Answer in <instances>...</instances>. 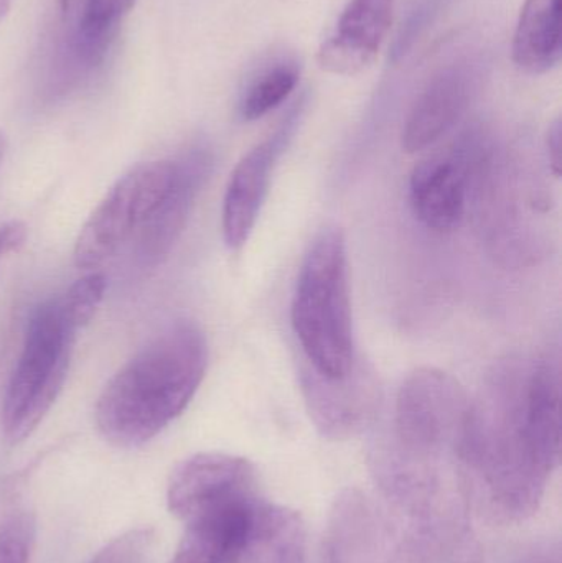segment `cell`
I'll use <instances>...</instances> for the list:
<instances>
[{
	"label": "cell",
	"mask_w": 562,
	"mask_h": 563,
	"mask_svg": "<svg viewBox=\"0 0 562 563\" xmlns=\"http://www.w3.org/2000/svg\"><path fill=\"white\" fill-rule=\"evenodd\" d=\"M208 367V343L194 323H177L142 347L111 377L96 423L108 442L144 445L184 413Z\"/></svg>",
	"instance_id": "obj_1"
},
{
	"label": "cell",
	"mask_w": 562,
	"mask_h": 563,
	"mask_svg": "<svg viewBox=\"0 0 562 563\" xmlns=\"http://www.w3.org/2000/svg\"><path fill=\"white\" fill-rule=\"evenodd\" d=\"M471 400L454 377L421 367L403 380L395 404L392 437L376 455L383 485L399 499L431 493L434 463L454 452Z\"/></svg>",
	"instance_id": "obj_2"
},
{
	"label": "cell",
	"mask_w": 562,
	"mask_h": 563,
	"mask_svg": "<svg viewBox=\"0 0 562 563\" xmlns=\"http://www.w3.org/2000/svg\"><path fill=\"white\" fill-rule=\"evenodd\" d=\"M290 323L309 369L342 380L355 369L349 256L342 231L327 228L304 256Z\"/></svg>",
	"instance_id": "obj_3"
},
{
	"label": "cell",
	"mask_w": 562,
	"mask_h": 563,
	"mask_svg": "<svg viewBox=\"0 0 562 563\" xmlns=\"http://www.w3.org/2000/svg\"><path fill=\"white\" fill-rule=\"evenodd\" d=\"M75 331L63 321L58 300L36 308L2 402L3 435L12 445L29 439L55 406L71 363Z\"/></svg>",
	"instance_id": "obj_4"
},
{
	"label": "cell",
	"mask_w": 562,
	"mask_h": 563,
	"mask_svg": "<svg viewBox=\"0 0 562 563\" xmlns=\"http://www.w3.org/2000/svg\"><path fill=\"white\" fill-rule=\"evenodd\" d=\"M174 162H147L131 168L98 205L76 240L79 269H96L137 234L170 187Z\"/></svg>",
	"instance_id": "obj_5"
},
{
	"label": "cell",
	"mask_w": 562,
	"mask_h": 563,
	"mask_svg": "<svg viewBox=\"0 0 562 563\" xmlns=\"http://www.w3.org/2000/svg\"><path fill=\"white\" fill-rule=\"evenodd\" d=\"M494 158L491 142L469 132L444 154L419 162L409 178V201L416 218L429 230H455Z\"/></svg>",
	"instance_id": "obj_6"
},
{
	"label": "cell",
	"mask_w": 562,
	"mask_h": 563,
	"mask_svg": "<svg viewBox=\"0 0 562 563\" xmlns=\"http://www.w3.org/2000/svg\"><path fill=\"white\" fill-rule=\"evenodd\" d=\"M261 489L250 460L230 453H197L172 472L167 486L168 511L185 522L198 512Z\"/></svg>",
	"instance_id": "obj_7"
},
{
	"label": "cell",
	"mask_w": 562,
	"mask_h": 563,
	"mask_svg": "<svg viewBox=\"0 0 562 563\" xmlns=\"http://www.w3.org/2000/svg\"><path fill=\"white\" fill-rule=\"evenodd\" d=\"M296 121L297 109L284 119L274 134L251 148L234 167L221 213L224 244L231 251H240L250 240L269 191L274 168L293 135Z\"/></svg>",
	"instance_id": "obj_8"
},
{
	"label": "cell",
	"mask_w": 562,
	"mask_h": 563,
	"mask_svg": "<svg viewBox=\"0 0 562 563\" xmlns=\"http://www.w3.org/2000/svg\"><path fill=\"white\" fill-rule=\"evenodd\" d=\"M210 170L211 155L205 148H191L174 162L170 187L135 234V256L142 266H157L174 250Z\"/></svg>",
	"instance_id": "obj_9"
},
{
	"label": "cell",
	"mask_w": 562,
	"mask_h": 563,
	"mask_svg": "<svg viewBox=\"0 0 562 563\" xmlns=\"http://www.w3.org/2000/svg\"><path fill=\"white\" fill-rule=\"evenodd\" d=\"M392 22L393 0H350L335 32L320 45V68L342 76L365 71L378 56Z\"/></svg>",
	"instance_id": "obj_10"
},
{
	"label": "cell",
	"mask_w": 562,
	"mask_h": 563,
	"mask_svg": "<svg viewBox=\"0 0 562 563\" xmlns=\"http://www.w3.org/2000/svg\"><path fill=\"white\" fill-rule=\"evenodd\" d=\"M353 371L342 380H329L313 371H304L302 389L310 419L329 439L353 435L372 417L376 402L373 386L362 371L353 379Z\"/></svg>",
	"instance_id": "obj_11"
},
{
	"label": "cell",
	"mask_w": 562,
	"mask_h": 563,
	"mask_svg": "<svg viewBox=\"0 0 562 563\" xmlns=\"http://www.w3.org/2000/svg\"><path fill=\"white\" fill-rule=\"evenodd\" d=\"M471 102V78L461 68L442 71L416 99L403 129V148L418 154L441 141L461 121Z\"/></svg>",
	"instance_id": "obj_12"
},
{
	"label": "cell",
	"mask_w": 562,
	"mask_h": 563,
	"mask_svg": "<svg viewBox=\"0 0 562 563\" xmlns=\"http://www.w3.org/2000/svg\"><path fill=\"white\" fill-rule=\"evenodd\" d=\"M306 548V525L299 512L267 501L228 563H304Z\"/></svg>",
	"instance_id": "obj_13"
},
{
	"label": "cell",
	"mask_w": 562,
	"mask_h": 563,
	"mask_svg": "<svg viewBox=\"0 0 562 563\" xmlns=\"http://www.w3.org/2000/svg\"><path fill=\"white\" fill-rule=\"evenodd\" d=\"M561 58V0H527L514 38V62L531 75L550 71Z\"/></svg>",
	"instance_id": "obj_14"
},
{
	"label": "cell",
	"mask_w": 562,
	"mask_h": 563,
	"mask_svg": "<svg viewBox=\"0 0 562 563\" xmlns=\"http://www.w3.org/2000/svg\"><path fill=\"white\" fill-rule=\"evenodd\" d=\"M137 0H86L78 29L69 43L76 65L95 68L106 58L122 19Z\"/></svg>",
	"instance_id": "obj_15"
},
{
	"label": "cell",
	"mask_w": 562,
	"mask_h": 563,
	"mask_svg": "<svg viewBox=\"0 0 562 563\" xmlns=\"http://www.w3.org/2000/svg\"><path fill=\"white\" fill-rule=\"evenodd\" d=\"M299 71L294 66H276L261 75L244 92L240 114L244 121H257L279 108L296 89Z\"/></svg>",
	"instance_id": "obj_16"
},
{
	"label": "cell",
	"mask_w": 562,
	"mask_h": 563,
	"mask_svg": "<svg viewBox=\"0 0 562 563\" xmlns=\"http://www.w3.org/2000/svg\"><path fill=\"white\" fill-rule=\"evenodd\" d=\"M106 279L102 274L91 273L81 277L59 298V311L69 330L78 333L95 317L104 298Z\"/></svg>",
	"instance_id": "obj_17"
},
{
	"label": "cell",
	"mask_w": 562,
	"mask_h": 563,
	"mask_svg": "<svg viewBox=\"0 0 562 563\" xmlns=\"http://www.w3.org/2000/svg\"><path fill=\"white\" fill-rule=\"evenodd\" d=\"M36 522L30 512H13L0 525V563H30Z\"/></svg>",
	"instance_id": "obj_18"
},
{
	"label": "cell",
	"mask_w": 562,
	"mask_h": 563,
	"mask_svg": "<svg viewBox=\"0 0 562 563\" xmlns=\"http://www.w3.org/2000/svg\"><path fill=\"white\" fill-rule=\"evenodd\" d=\"M152 539L151 529H132L104 545L89 563H144Z\"/></svg>",
	"instance_id": "obj_19"
},
{
	"label": "cell",
	"mask_w": 562,
	"mask_h": 563,
	"mask_svg": "<svg viewBox=\"0 0 562 563\" xmlns=\"http://www.w3.org/2000/svg\"><path fill=\"white\" fill-rule=\"evenodd\" d=\"M25 227L19 223V221H12V223L0 227V260H2L5 254L19 250L23 241H25Z\"/></svg>",
	"instance_id": "obj_20"
},
{
	"label": "cell",
	"mask_w": 562,
	"mask_h": 563,
	"mask_svg": "<svg viewBox=\"0 0 562 563\" xmlns=\"http://www.w3.org/2000/svg\"><path fill=\"white\" fill-rule=\"evenodd\" d=\"M547 148L551 172H553L554 177L560 178L562 168V129L560 119H557V121L553 122V125L550 128V132H548Z\"/></svg>",
	"instance_id": "obj_21"
},
{
	"label": "cell",
	"mask_w": 562,
	"mask_h": 563,
	"mask_svg": "<svg viewBox=\"0 0 562 563\" xmlns=\"http://www.w3.org/2000/svg\"><path fill=\"white\" fill-rule=\"evenodd\" d=\"M13 0H0V25L5 22L7 15L12 10Z\"/></svg>",
	"instance_id": "obj_22"
},
{
	"label": "cell",
	"mask_w": 562,
	"mask_h": 563,
	"mask_svg": "<svg viewBox=\"0 0 562 563\" xmlns=\"http://www.w3.org/2000/svg\"><path fill=\"white\" fill-rule=\"evenodd\" d=\"M5 151H7L5 134H3L2 131H0V165H2L3 155H5Z\"/></svg>",
	"instance_id": "obj_23"
},
{
	"label": "cell",
	"mask_w": 562,
	"mask_h": 563,
	"mask_svg": "<svg viewBox=\"0 0 562 563\" xmlns=\"http://www.w3.org/2000/svg\"><path fill=\"white\" fill-rule=\"evenodd\" d=\"M73 0H59V7H62V12H68L69 5H71Z\"/></svg>",
	"instance_id": "obj_24"
}]
</instances>
